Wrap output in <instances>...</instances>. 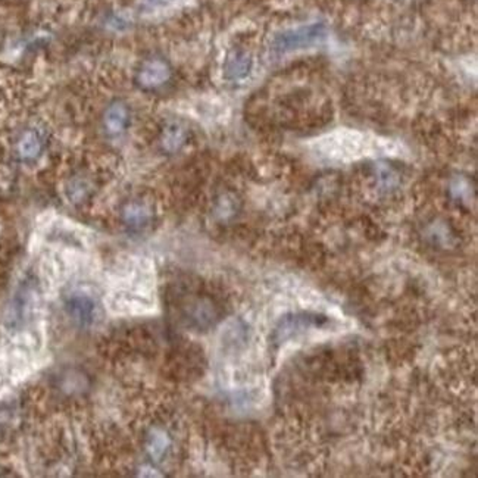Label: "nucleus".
<instances>
[{
  "label": "nucleus",
  "mask_w": 478,
  "mask_h": 478,
  "mask_svg": "<svg viewBox=\"0 0 478 478\" xmlns=\"http://www.w3.org/2000/svg\"><path fill=\"white\" fill-rule=\"evenodd\" d=\"M67 196L72 204H82L90 196V183L83 177H75L67 186Z\"/></svg>",
  "instance_id": "9b49d317"
},
{
  "label": "nucleus",
  "mask_w": 478,
  "mask_h": 478,
  "mask_svg": "<svg viewBox=\"0 0 478 478\" xmlns=\"http://www.w3.org/2000/svg\"><path fill=\"white\" fill-rule=\"evenodd\" d=\"M189 138V130L184 124L178 121H171L164 126L159 137V145L165 153H177L182 150Z\"/></svg>",
  "instance_id": "0eeeda50"
},
{
  "label": "nucleus",
  "mask_w": 478,
  "mask_h": 478,
  "mask_svg": "<svg viewBox=\"0 0 478 478\" xmlns=\"http://www.w3.org/2000/svg\"><path fill=\"white\" fill-rule=\"evenodd\" d=\"M182 321L193 330H208L220 321L221 309L212 297L191 294L180 306Z\"/></svg>",
  "instance_id": "f03ea898"
},
{
  "label": "nucleus",
  "mask_w": 478,
  "mask_h": 478,
  "mask_svg": "<svg viewBox=\"0 0 478 478\" xmlns=\"http://www.w3.org/2000/svg\"><path fill=\"white\" fill-rule=\"evenodd\" d=\"M253 67L252 56L245 50L231 52L224 62V77L230 82H240L245 79Z\"/></svg>",
  "instance_id": "6e6552de"
},
{
  "label": "nucleus",
  "mask_w": 478,
  "mask_h": 478,
  "mask_svg": "<svg viewBox=\"0 0 478 478\" xmlns=\"http://www.w3.org/2000/svg\"><path fill=\"white\" fill-rule=\"evenodd\" d=\"M235 211L237 205L231 196L224 194L218 199V202L215 205V215L220 218V220H230V218L235 213Z\"/></svg>",
  "instance_id": "f8f14e48"
},
{
  "label": "nucleus",
  "mask_w": 478,
  "mask_h": 478,
  "mask_svg": "<svg viewBox=\"0 0 478 478\" xmlns=\"http://www.w3.org/2000/svg\"><path fill=\"white\" fill-rule=\"evenodd\" d=\"M67 312L79 327H90L97 318V304L86 293H75L67 301Z\"/></svg>",
  "instance_id": "39448f33"
},
{
  "label": "nucleus",
  "mask_w": 478,
  "mask_h": 478,
  "mask_svg": "<svg viewBox=\"0 0 478 478\" xmlns=\"http://www.w3.org/2000/svg\"><path fill=\"white\" fill-rule=\"evenodd\" d=\"M43 138L38 131L30 128L19 135L16 142V155L24 162H31L42 155Z\"/></svg>",
  "instance_id": "1a4fd4ad"
},
{
  "label": "nucleus",
  "mask_w": 478,
  "mask_h": 478,
  "mask_svg": "<svg viewBox=\"0 0 478 478\" xmlns=\"http://www.w3.org/2000/svg\"><path fill=\"white\" fill-rule=\"evenodd\" d=\"M153 208L140 199H133L121 208V221L124 227L133 233H140L150 227L153 223Z\"/></svg>",
  "instance_id": "20e7f679"
},
{
  "label": "nucleus",
  "mask_w": 478,
  "mask_h": 478,
  "mask_svg": "<svg viewBox=\"0 0 478 478\" xmlns=\"http://www.w3.org/2000/svg\"><path fill=\"white\" fill-rule=\"evenodd\" d=\"M131 123V109L121 99H115L104 111L102 124L105 131L115 137L123 134Z\"/></svg>",
  "instance_id": "423d86ee"
},
{
  "label": "nucleus",
  "mask_w": 478,
  "mask_h": 478,
  "mask_svg": "<svg viewBox=\"0 0 478 478\" xmlns=\"http://www.w3.org/2000/svg\"><path fill=\"white\" fill-rule=\"evenodd\" d=\"M171 446V440L164 430H152L148 435L146 450L153 461H161Z\"/></svg>",
  "instance_id": "9d476101"
},
{
  "label": "nucleus",
  "mask_w": 478,
  "mask_h": 478,
  "mask_svg": "<svg viewBox=\"0 0 478 478\" xmlns=\"http://www.w3.org/2000/svg\"><path fill=\"white\" fill-rule=\"evenodd\" d=\"M326 37L327 27L321 23H313L278 33L272 40L271 49L278 55H286L320 45Z\"/></svg>",
  "instance_id": "f257e3e1"
},
{
  "label": "nucleus",
  "mask_w": 478,
  "mask_h": 478,
  "mask_svg": "<svg viewBox=\"0 0 478 478\" xmlns=\"http://www.w3.org/2000/svg\"><path fill=\"white\" fill-rule=\"evenodd\" d=\"M172 77L171 65L162 57H149L135 71V86L145 91L165 87Z\"/></svg>",
  "instance_id": "7ed1b4c3"
}]
</instances>
